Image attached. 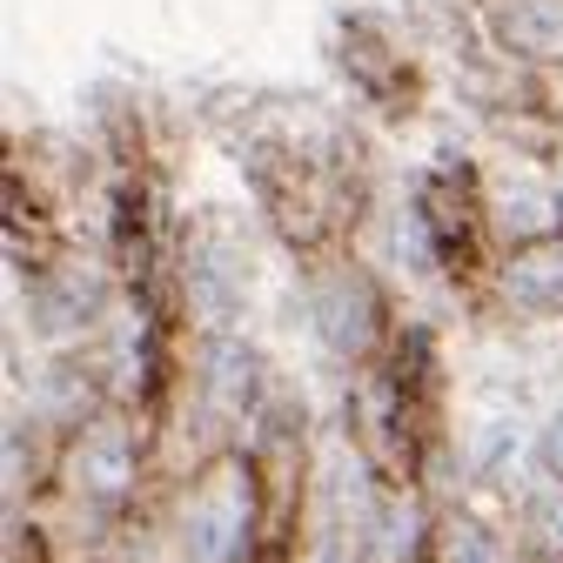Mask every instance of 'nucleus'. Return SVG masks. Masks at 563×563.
Returning <instances> with one entry per match:
<instances>
[{
	"label": "nucleus",
	"mask_w": 563,
	"mask_h": 563,
	"mask_svg": "<svg viewBox=\"0 0 563 563\" xmlns=\"http://www.w3.org/2000/svg\"><path fill=\"white\" fill-rule=\"evenodd\" d=\"M322 335L335 349H363L369 335V296L356 289V282H335V289H322Z\"/></svg>",
	"instance_id": "obj_3"
},
{
	"label": "nucleus",
	"mask_w": 563,
	"mask_h": 563,
	"mask_svg": "<svg viewBox=\"0 0 563 563\" xmlns=\"http://www.w3.org/2000/svg\"><path fill=\"white\" fill-rule=\"evenodd\" d=\"M242 523H249L242 483H216V489H208V497H195V510H188V556H195V563H229L235 543H242Z\"/></svg>",
	"instance_id": "obj_1"
},
{
	"label": "nucleus",
	"mask_w": 563,
	"mask_h": 563,
	"mask_svg": "<svg viewBox=\"0 0 563 563\" xmlns=\"http://www.w3.org/2000/svg\"><path fill=\"white\" fill-rule=\"evenodd\" d=\"M510 296L523 309H563V255L556 249H537L510 268Z\"/></svg>",
	"instance_id": "obj_2"
},
{
	"label": "nucleus",
	"mask_w": 563,
	"mask_h": 563,
	"mask_svg": "<svg viewBox=\"0 0 563 563\" xmlns=\"http://www.w3.org/2000/svg\"><path fill=\"white\" fill-rule=\"evenodd\" d=\"M543 463H550V470H563V409H556V422L543 430Z\"/></svg>",
	"instance_id": "obj_5"
},
{
	"label": "nucleus",
	"mask_w": 563,
	"mask_h": 563,
	"mask_svg": "<svg viewBox=\"0 0 563 563\" xmlns=\"http://www.w3.org/2000/svg\"><path fill=\"white\" fill-rule=\"evenodd\" d=\"M128 470H134V456H128V443H121L114 430L81 450V483L95 489V497H121V489H128Z\"/></svg>",
	"instance_id": "obj_4"
}]
</instances>
